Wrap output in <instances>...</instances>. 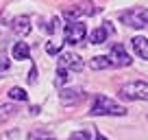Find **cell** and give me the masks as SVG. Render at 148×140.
Here are the masks:
<instances>
[{
  "label": "cell",
  "mask_w": 148,
  "mask_h": 140,
  "mask_svg": "<svg viewBox=\"0 0 148 140\" xmlns=\"http://www.w3.org/2000/svg\"><path fill=\"white\" fill-rule=\"evenodd\" d=\"M89 68H94V70H105V68H111V61L107 59L105 55H96V57H92V59H89Z\"/></svg>",
  "instance_id": "4fadbf2b"
},
{
  "label": "cell",
  "mask_w": 148,
  "mask_h": 140,
  "mask_svg": "<svg viewBox=\"0 0 148 140\" xmlns=\"http://www.w3.org/2000/svg\"><path fill=\"white\" fill-rule=\"evenodd\" d=\"M96 11H98L96 5H92V2H79V5L63 7V15L72 22H76V18H81V15H94Z\"/></svg>",
  "instance_id": "3957f363"
},
{
  "label": "cell",
  "mask_w": 148,
  "mask_h": 140,
  "mask_svg": "<svg viewBox=\"0 0 148 140\" xmlns=\"http://www.w3.org/2000/svg\"><path fill=\"white\" fill-rule=\"evenodd\" d=\"M139 13H142V20H144V24L148 26V9H146V7H142V9H139Z\"/></svg>",
  "instance_id": "44dd1931"
},
{
  "label": "cell",
  "mask_w": 148,
  "mask_h": 140,
  "mask_svg": "<svg viewBox=\"0 0 148 140\" xmlns=\"http://www.w3.org/2000/svg\"><path fill=\"white\" fill-rule=\"evenodd\" d=\"M31 114H39V105H33V107H31Z\"/></svg>",
  "instance_id": "7402d4cb"
},
{
  "label": "cell",
  "mask_w": 148,
  "mask_h": 140,
  "mask_svg": "<svg viewBox=\"0 0 148 140\" xmlns=\"http://www.w3.org/2000/svg\"><path fill=\"white\" fill-rule=\"evenodd\" d=\"M120 20L126 24V26H133V28H144V26H146V24H144V20H142V13H139V9L124 11V13L120 15Z\"/></svg>",
  "instance_id": "52a82bcc"
},
{
  "label": "cell",
  "mask_w": 148,
  "mask_h": 140,
  "mask_svg": "<svg viewBox=\"0 0 148 140\" xmlns=\"http://www.w3.org/2000/svg\"><path fill=\"white\" fill-rule=\"evenodd\" d=\"M70 140H89V134L87 131H74V134L70 136Z\"/></svg>",
  "instance_id": "d6986e66"
},
{
  "label": "cell",
  "mask_w": 148,
  "mask_h": 140,
  "mask_svg": "<svg viewBox=\"0 0 148 140\" xmlns=\"http://www.w3.org/2000/svg\"><path fill=\"white\" fill-rule=\"evenodd\" d=\"M85 33H87V26H85L81 20L68 22L65 24V42L68 44H81L85 40Z\"/></svg>",
  "instance_id": "277c9868"
},
{
  "label": "cell",
  "mask_w": 148,
  "mask_h": 140,
  "mask_svg": "<svg viewBox=\"0 0 148 140\" xmlns=\"http://www.w3.org/2000/svg\"><path fill=\"white\" fill-rule=\"evenodd\" d=\"M28 55H31L28 44H26V42H15V46H13V57H15V59H18V61L28 59Z\"/></svg>",
  "instance_id": "7c38bea8"
},
{
  "label": "cell",
  "mask_w": 148,
  "mask_h": 140,
  "mask_svg": "<svg viewBox=\"0 0 148 140\" xmlns=\"http://www.w3.org/2000/svg\"><path fill=\"white\" fill-rule=\"evenodd\" d=\"M107 59L111 61V66H131L133 64L131 55L126 53V48L122 46V44H113V46H111V53L107 55Z\"/></svg>",
  "instance_id": "5b68a950"
},
{
  "label": "cell",
  "mask_w": 148,
  "mask_h": 140,
  "mask_svg": "<svg viewBox=\"0 0 148 140\" xmlns=\"http://www.w3.org/2000/svg\"><path fill=\"white\" fill-rule=\"evenodd\" d=\"M83 59H81L79 55H74V53H65V55H61L59 57V68H63V70H74V72H81L83 70Z\"/></svg>",
  "instance_id": "8992f818"
},
{
  "label": "cell",
  "mask_w": 148,
  "mask_h": 140,
  "mask_svg": "<svg viewBox=\"0 0 148 140\" xmlns=\"http://www.w3.org/2000/svg\"><path fill=\"white\" fill-rule=\"evenodd\" d=\"M111 33H113V26H111L109 22H105L102 26L94 28V31L89 33V42L92 44H102V42H107V37H109Z\"/></svg>",
  "instance_id": "ba28073f"
},
{
  "label": "cell",
  "mask_w": 148,
  "mask_h": 140,
  "mask_svg": "<svg viewBox=\"0 0 148 140\" xmlns=\"http://www.w3.org/2000/svg\"><path fill=\"white\" fill-rule=\"evenodd\" d=\"M11 28H13V33H18V35H26V33L31 31V18H28V15H18V18L13 20V24H11Z\"/></svg>",
  "instance_id": "30bf717a"
},
{
  "label": "cell",
  "mask_w": 148,
  "mask_h": 140,
  "mask_svg": "<svg viewBox=\"0 0 148 140\" xmlns=\"http://www.w3.org/2000/svg\"><path fill=\"white\" fill-rule=\"evenodd\" d=\"M131 44H133L135 53H137L142 59H148V37H142V35H135L133 40H131Z\"/></svg>",
  "instance_id": "8fae6325"
},
{
  "label": "cell",
  "mask_w": 148,
  "mask_h": 140,
  "mask_svg": "<svg viewBox=\"0 0 148 140\" xmlns=\"http://www.w3.org/2000/svg\"><path fill=\"white\" fill-rule=\"evenodd\" d=\"M9 98H13V101H26L28 94L24 92L22 88H11V90H9Z\"/></svg>",
  "instance_id": "5bb4252c"
},
{
  "label": "cell",
  "mask_w": 148,
  "mask_h": 140,
  "mask_svg": "<svg viewBox=\"0 0 148 140\" xmlns=\"http://www.w3.org/2000/svg\"><path fill=\"white\" fill-rule=\"evenodd\" d=\"M68 81V70H63V68H57V75H55V85L57 88H61V85Z\"/></svg>",
  "instance_id": "9a60e30c"
},
{
  "label": "cell",
  "mask_w": 148,
  "mask_h": 140,
  "mask_svg": "<svg viewBox=\"0 0 148 140\" xmlns=\"http://www.w3.org/2000/svg\"><path fill=\"white\" fill-rule=\"evenodd\" d=\"M28 140H57V138H50V136L44 134V131H35V134L28 136Z\"/></svg>",
  "instance_id": "2e32d148"
},
{
  "label": "cell",
  "mask_w": 148,
  "mask_h": 140,
  "mask_svg": "<svg viewBox=\"0 0 148 140\" xmlns=\"http://www.w3.org/2000/svg\"><path fill=\"white\" fill-rule=\"evenodd\" d=\"M83 98V90L81 88H65L61 90V103L63 105H74Z\"/></svg>",
  "instance_id": "9c48e42d"
},
{
  "label": "cell",
  "mask_w": 148,
  "mask_h": 140,
  "mask_svg": "<svg viewBox=\"0 0 148 140\" xmlns=\"http://www.w3.org/2000/svg\"><path fill=\"white\" fill-rule=\"evenodd\" d=\"M96 140H107V138H105L102 134H96Z\"/></svg>",
  "instance_id": "603a6c76"
},
{
  "label": "cell",
  "mask_w": 148,
  "mask_h": 140,
  "mask_svg": "<svg viewBox=\"0 0 148 140\" xmlns=\"http://www.w3.org/2000/svg\"><path fill=\"white\" fill-rule=\"evenodd\" d=\"M59 51H61V42H52V44H48V46H46L48 55H57Z\"/></svg>",
  "instance_id": "e0dca14e"
},
{
  "label": "cell",
  "mask_w": 148,
  "mask_h": 140,
  "mask_svg": "<svg viewBox=\"0 0 148 140\" xmlns=\"http://www.w3.org/2000/svg\"><path fill=\"white\" fill-rule=\"evenodd\" d=\"M89 114L92 116H124L126 110L122 107L120 103H116L113 98L105 96V94H98L94 98V105L89 110Z\"/></svg>",
  "instance_id": "6da1fadb"
},
{
  "label": "cell",
  "mask_w": 148,
  "mask_h": 140,
  "mask_svg": "<svg viewBox=\"0 0 148 140\" xmlns=\"http://www.w3.org/2000/svg\"><path fill=\"white\" fill-rule=\"evenodd\" d=\"M11 114H13V107H9V105H2V107H0V121L9 118Z\"/></svg>",
  "instance_id": "ac0fdd59"
},
{
  "label": "cell",
  "mask_w": 148,
  "mask_h": 140,
  "mask_svg": "<svg viewBox=\"0 0 148 140\" xmlns=\"http://www.w3.org/2000/svg\"><path fill=\"white\" fill-rule=\"evenodd\" d=\"M120 96L126 101H148V83L146 81H131L120 88Z\"/></svg>",
  "instance_id": "7a4b0ae2"
},
{
  "label": "cell",
  "mask_w": 148,
  "mask_h": 140,
  "mask_svg": "<svg viewBox=\"0 0 148 140\" xmlns=\"http://www.w3.org/2000/svg\"><path fill=\"white\" fill-rule=\"evenodd\" d=\"M28 83H37V68L33 66L31 72H28Z\"/></svg>",
  "instance_id": "ffe728a7"
}]
</instances>
